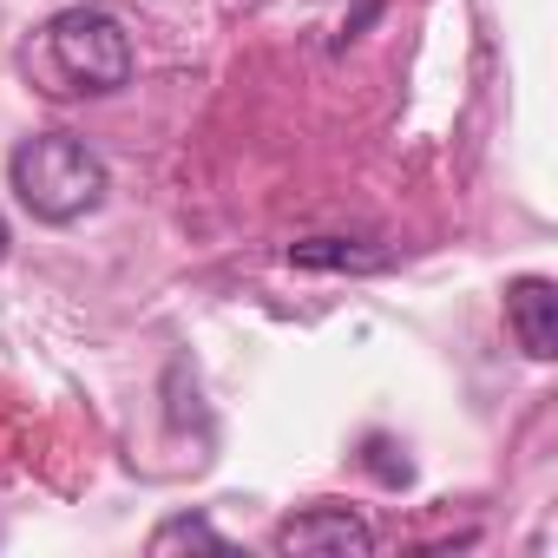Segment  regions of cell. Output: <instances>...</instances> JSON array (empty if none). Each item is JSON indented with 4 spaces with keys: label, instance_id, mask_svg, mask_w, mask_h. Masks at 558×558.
Listing matches in <instances>:
<instances>
[{
    "label": "cell",
    "instance_id": "obj_1",
    "mask_svg": "<svg viewBox=\"0 0 558 558\" xmlns=\"http://www.w3.org/2000/svg\"><path fill=\"white\" fill-rule=\"evenodd\" d=\"M21 66L47 99H106V93H119L132 80V40H125V27L112 14L66 8L34 34Z\"/></svg>",
    "mask_w": 558,
    "mask_h": 558
},
{
    "label": "cell",
    "instance_id": "obj_2",
    "mask_svg": "<svg viewBox=\"0 0 558 558\" xmlns=\"http://www.w3.org/2000/svg\"><path fill=\"white\" fill-rule=\"evenodd\" d=\"M8 178H14V197L40 223H73V217L99 210V197H106V165L73 132H34V138H21L14 158H8Z\"/></svg>",
    "mask_w": 558,
    "mask_h": 558
},
{
    "label": "cell",
    "instance_id": "obj_3",
    "mask_svg": "<svg viewBox=\"0 0 558 558\" xmlns=\"http://www.w3.org/2000/svg\"><path fill=\"white\" fill-rule=\"evenodd\" d=\"M276 551H290V558H368L375 532L349 506H310V512L276 525Z\"/></svg>",
    "mask_w": 558,
    "mask_h": 558
},
{
    "label": "cell",
    "instance_id": "obj_4",
    "mask_svg": "<svg viewBox=\"0 0 558 558\" xmlns=\"http://www.w3.org/2000/svg\"><path fill=\"white\" fill-rule=\"evenodd\" d=\"M506 323H512V336L532 362L558 355V283L551 276H519L506 290Z\"/></svg>",
    "mask_w": 558,
    "mask_h": 558
},
{
    "label": "cell",
    "instance_id": "obj_5",
    "mask_svg": "<svg viewBox=\"0 0 558 558\" xmlns=\"http://www.w3.org/2000/svg\"><path fill=\"white\" fill-rule=\"evenodd\" d=\"M290 263L296 269H329V276H375L395 256L375 250V243H355V236H303V243H290Z\"/></svg>",
    "mask_w": 558,
    "mask_h": 558
},
{
    "label": "cell",
    "instance_id": "obj_6",
    "mask_svg": "<svg viewBox=\"0 0 558 558\" xmlns=\"http://www.w3.org/2000/svg\"><path fill=\"white\" fill-rule=\"evenodd\" d=\"M171 551H230V538H223L210 519L178 512V519H165V525L151 532V558H171Z\"/></svg>",
    "mask_w": 558,
    "mask_h": 558
},
{
    "label": "cell",
    "instance_id": "obj_7",
    "mask_svg": "<svg viewBox=\"0 0 558 558\" xmlns=\"http://www.w3.org/2000/svg\"><path fill=\"white\" fill-rule=\"evenodd\" d=\"M368 473H375L381 486H408V480H414V466H408V460L395 453V440H381V434L368 440Z\"/></svg>",
    "mask_w": 558,
    "mask_h": 558
},
{
    "label": "cell",
    "instance_id": "obj_8",
    "mask_svg": "<svg viewBox=\"0 0 558 558\" xmlns=\"http://www.w3.org/2000/svg\"><path fill=\"white\" fill-rule=\"evenodd\" d=\"M0 256H8V217H0Z\"/></svg>",
    "mask_w": 558,
    "mask_h": 558
}]
</instances>
